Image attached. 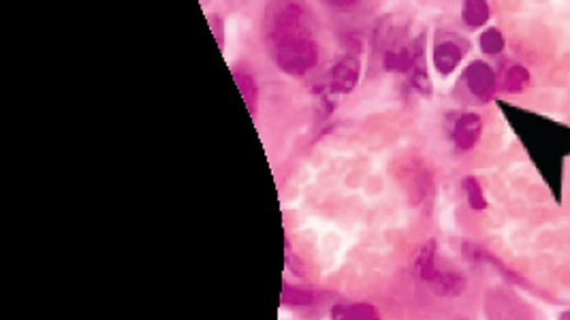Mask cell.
<instances>
[{"label": "cell", "mask_w": 570, "mask_h": 320, "mask_svg": "<svg viewBox=\"0 0 570 320\" xmlns=\"http://www.w3.org/2000/svg\"><path fill=\"white\" fill-rule=\"evenodd\" d=\"M465 54H468V41L463 36L449 33V31H438L434 35L431 63H434V69L442 77H449L458 71Z\"/></svg>", "instance_id": "3"}, {"label": "cell", "mask_w": 570, "mask_h": 320, "mask_svg": "<svg viewBox=\"0 0 570 320\" xmlns=\"http://www.w3.org/2000/svg\"><path fill=\"white\" fill-rule=\"evenodd\" d=\"M317 299L315 290L302 286H283V304L285 306H313Z\"/></svg>", "instance_id": "14"}, {"label": "cell", "mask_w": 570, "mask_h": 320, "mask_svg": "<svg viewBox=\"0 0 570 320\" xmlns=\"http://www.w3.org/2000/svg\"><path fill=\"white\" fill-rule=\"evenodd\" d=\"M361 75V60L355 54H344L322 79L319 88L321 99H333V97H344L355 90L357 81Z\"/></svg>", "instance_id": "4"}, {"label": "cell", "mask_w": 570, "mask_h": 320, "mask_svg": "<svg viewBox=\"0 0 570 320\" xmlns=\"http://www.w3.org/2000/svg\"><path fill=\"white\" fill-rule=\"evenodd\" d=\"M562 320H570V310L569 312H564V315H562Z\"/></svg>", "instance_id": "15"}, {"label": "cell", "mask_w": 570, "mask_h": 320, "mask_svg": "<svg viewBox=\"0 0 570 320\" xmlns=\"http://www.w3.org/2000/svg\"><path fill=\"white\" fill-rule=\"evenodd\" d=\"M436 240L426 242L415 256V274L438 297H460L468 288V278L458 269H440L436 263Z\"/></svg>", "instance_id": "2"}, {"label": "cell", "mask_w": 570, "mask_h": 320, "mask_svg": "<svg viewBox=\"0 0 570 320\" xmlns=\"http://www.w3.org/2000/svg\"><path fill=\"white\" fill-rule=\"evenodd\" d=\"M463 254L470 258V261H474V263H490V265H494L496 267V272L502 274L508 283H513V285L524 286V288H528V290H536L535 286L530 285L522 274H517L515 269H511V267H506L502 261H500L498 256H494L490 250L481 249V246H476V244H470V242H463ZM538 295H542V293H538Z\"/></svg>", "instance_id": "7"}, {"label": "cell", "mask_w": 570, "mask_h": 320, "mask_svg": "<svg viewBox=\"0 0 570 320\" xmlns=\"http://www.w3.org/2000/svg\"><path fill=\"white\" fill-rule=\"evenodd\" d=\"M462 188L463 192H465V201H468L470 210H474V212L487 210V197H485L483 186H481L479 179L474 178V176H465V178L462 179Z\"/></svg>", "instance_id": "11"}, {"label": "cell", "mask_w": 570, "mask_h": 320, "mask_svg": "<svg viewBox=\"0 0 570 320\" xmlns=\"http://www.w3.org/2000/svg\"><path fill=\"white\" fill-rule=\"evenodd\" d=\"M449 137L458 152H470L483 135V118L476 111L449 113Z\"/></svg>", "instance_id": "6"}, {"label": "cell", "mask_w": 570, "mask_h": 320, "mask_svg": "<svg viewBox=\"0 0 570 320\" xmlns=\"http://www.w3.org/2000/svg\"><path fill=\"white\" fill-rule=\"evenodd\" d=\"M235 84L244 97V103L249 107L250 113H256V99H259V88L254 77L246 71H235Z\"/></svg>", "instance_id": "13"}, {"label": "cell", "mask_w": 570, "mask_h": 320, "mask_svg": "<svg viewBox=\"0 0 570 320\" xmlns=\"http://www.w3.org/2000/svg\"><path fill=\"white\" fill-rule=\"evenodd\" d=\"M479 47L487 56H500L504 52V47H506V38L502 35L500 29L492 26V29H485L481 36H479Z\"/></svg>", "instance_id": "12"}, {"label": "cell", "mask_w": 570, "mask_h": 320, "mask_svg": "<svg viewBox=\"0 0 570 320\" xmlns=\"http://www.w3.org/2000/svg\"><path fill=\"white\" fill-rule=\"evenodd\" d=\"M530 84H533L530 71H528L524 65H519V63H506V67L500 73V90H504V92H508V95H519V92H524Z\"/></svg>", "instance_id": "8"}, {"label": "cell", "mask_w": 570, "mask_h": 320, "mask_svg": "<svg viewBox=\"0 0 570 320\" xmlns=\"http://www.w3.org/2000/svg\"><path fill=\"white\" fill-rule=\"evenodd\" d=\"M265 45L274 65L293 77H304L319 65L321 52L310 11L299 2H274L265 11Z\"/></svg>", "instance_id": "1"}, {"label": "cell", "mask_w": 570, "mask_h": 320, "mask_svg": "<svg viewBox=\"0 0 570 320\" xmlns=\"http://www.w3.org/2000/svg\"><path fill=\"white\" fill-rule=\"evenodd\" d=\"M492 18V9L490 2L485 0H468L462 7V22L470 31H479L483 29Z\"/></svg>", "instance_id": "10"}, {"label": "cell", "mask_w": 570, "mask_h": 320, "mask_svg": "<svg viewBox=\"0 0 570 320\" xmlns=\"http://www.w3.org/2000/svg\"><path fill=\"white\" fill-rule=\"evenodd\" d=\"M462 81L479 103H490L498 95V73L485 60H472L463 69Z\"/></svg>", "instance_id": "5"}, {"label": "cell", "mask_w": 570, "mask_h": 320, "mask_svg": "<svg viewBox=\"0 0 570 320\" xmlns=\"http://www.w3.org/2000/svg\"><path fill=\"white\" fill-rule=\"evenodd\" d=\"M331 320H381V312L372 304H333L329 310Z\"/></svg>", "instance_id": "9"}]
</instances>
